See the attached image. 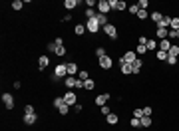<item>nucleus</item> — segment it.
Instances as JSON below:
<instances>
[{"mask_svg": "<svg viewBox=\"0 0 179 131\" xmlns=\"http://www.w3.org/2000/svg\"><path fill=\"white\" fill-rule=\"evenodd\" d=\"M48 64H50L48 56H40V58H38V70H44V68H48Z\"/></svg>", "mask_w": 179, "mask_h": 131, "instance_id": "nucleus-12", "label": "nucleus"}, {"mask_svg": "<svg viewBox=\"0 0 179 131\" xmlns=\"http://www.w3.org/2000/svg\"><path fill=\"white\" fill-rule=\"evenodd\" d=\"M127 10H129V14H135V16H137V12H139V6H137V4H129V6H127Z\"/></svg>", "mask_w": 179, "mask_h": 131, "instance_id": "nucleus-29", "label": "nucleus"}, {"mask_svg": "<svg viewBox=\"0 0 179 131\" xmlns=\"http://www.w3.org/2000/svg\"><path fill=\"white\" fill-rule=\"evenodd\" d=\"M96 20H98V24H99V26H102V28H104V26H108V16H104V14H99V12H98V16H96Z\"/></svg>", "mask_w": 179, "mask_h": 131, "instance_id": "nucleus-16", "label": "nucleus"}, {"mask_svg": "<svg viewBox=\"0 0 179 131\" xmlns=\"http://www.w3.org/2000/svg\"><path fill=\"white\" fill-rule=\"evenodd\" d=\"M137 18H139V20H145L147 18V10H139V12H137Z\"/></svg>", "mask_w": 179, "mask_h": 131, "instance_id": "nucleus-41", "label": "nucleus"}, {"mask_svg": "<svg viewBox=\"0 0 179 131\" xmlns=\"http://www.w3.org/2000/svg\"><path fill=\"white\" fill-rule=\"evenodd\" d=\"M32 113H36V109H34L32 105H26V107H24V115H32Z\"/></svg>", "mask_w": 179, "mask_h": 131, "instance_id": "nucleus-38", "label": "nucleus"}, {"mask_svg": "<svg viewBox=\"0 0 179 131\" xmlns=\"http://www.w3.org/2000/svg\"><path fill=\"white\" fill-rule=\"evenodd\" d=\"M2 103H4L6 109H14V97H12V94H2Z\"/></svg>", "mask_w": 179, "mask_h": 131, "instance_id": "nucleus-5", "label": "nucleus"}, {"mask_svg": "<svg viewBox=\"0 0 179 131\" xmlns=\"http://www.w3.org/2000/svg\"><path fill=\"white\" fill-rule=\"evenodd\" d=\"M99 109H102V113H104V115H109V113H112V111H109V107H108V105H104V107H99Z\"/></svg>", "mask_w": 179, "mask_h": 131, "instance_id": "nucleus-48", "label": "nucleus"}, {"mask_svg": "<svg viewBox=\"0 0 179 131\" xmlns=\"http://www.w3.org/2000/svg\"><path fill=\"white\" fill-rule=\"evenodd\" d=\"M169 48H171L169 38H165V40H161V42H159V50L161 52H169Z\"/></svg>", "mask_w": 179, "mask_h": 131, "instance_id": "nucleus-14", "label": "nucleus"}, {"mask_svg": "<svg viewBox=\"0 0 179 131\" xmlns=\"http://www.w3.org/2000/svg\"><path fill=\"white\" fill-rule=\"evenodd\" d=\"M112 64H113V60H112L109 56L99 58V68H102V70H109V68H112Z\"/></svg>", "mask_w": 179, "mask_h": 131, "instance_id": "nucleus-8", "label": "nucleus"}, {"mask_svg": "<svg viewBox=\"0 0 179 131\" xmlns=\"http://www.w3.org/2000/svg\"><path fill=\"white\" fill-rule=\"evenodd\" d=\"M104 32L108 34V38H112V40H116V38H118V30H116V26H113V24L104 26Z\"/></svg>", "mask_w": 179, "mask_h": 131, "instance_id": "nucleus-7", "label": "nucleus"}, {"mask_svg": "<svg viewBox=\"0 0 179 131\" xmlns=\"http://www.w3.org/2000/svg\"><path fill=\"white\" fill-rule=\"evenodd\" d=\"M108 99H109V94H102V95H98L94 101H96V105H98V107H104L106 103H108Z\"/></svg>", "mask_w": 179, "mask_h": 131, "instance_id": "nucleus-9", "label": "nucleus"}, {"mask_svg": "<svg viewBox=\"0 0 179 131\" xmlns=\"http://www.w3.org/2000/svg\"><path fill=\"white\" fill-rule=\"evenodd\" d=\"M142 109H143V115H151V111H153L149 105H145V107H142Z\"/></svg>", "mask_w": 179, "mask_h": 131, "instance_id": "nucleus-46", "label": "nucleus"}, {"mask_svg": "<svg viewBox=\"0 0 179 131\" xmlns=\"http://www.w3.org/2000/svg\"><path fill=\"white\" fill-rule=\"evenodd\" d=\"M84 30H86V26H84V24H78V26L74 28V32L78 34V36H82V34H84Z\"/></svg>", "mask_w": 179, "mask_h": 131, "instance_id": "nucleus-33", "label": "nucleus"}, {"mask_svg": "<svg viewBox=\"0 0 179 131\" xmlns=\"http://www.w3.org/2000/svg\"><path fill=\"white\" fill-rule=\"evenodd\" d=\"M68 75H76L78 74V64H76V62H68Z\"/></svg>", "mask_w": 179, "mask_h": 131, "instance_id": "nucleus-13", "label": "nucleus"}, {"mask_svg": "<svg viewBox=\"0 0 179 131\" xmlns=\"http://www.w3.org/2000/svg\"><path fill=\"white\" fill-rule=\"evenodd\" d=\"M86 30H88L90 34H96L99 30V24H98V20H88V22H86Z\"/></svg>", "mask_w": 179, "mask_h": 131, "instance_id": "nucleus-6", "label": "nucleus"}, {"mask_svg": "<svg viewBox=\"0 0 179 131\" xmlns=\"http://www.w3.org/2000/svg\"><path fill=\"white\" fill-rule=\"evenodd\" d=\"M86 4H88V8H96L98 2H96V0H86Z\"/></svg>", "mask_w": 179, "mask_h": 131, "instance_id": "nucleus-44", "label": "nucleus"}, {"mask_svg": "<svg viewBox=\"0 0 179 131\" xmlns=\"http://www.w3.org/2000/svg\"><path fill=\"white\" fill-rule=\"evenodd\" d=\"M36 119H38L36 113H32V115H24V123H26V125H34V123H36Z\"/></svg>", "mask_w": 179, "mask_h": 131, "instance_id": "nucleus-15", "label": "nucleus"}, {"mask_svg": "<svg viewBox=\"0 0 179 131\" xmlns=\"http://www.w3.org/2000/svg\"><path fill=\"white\" fill-rule=\"evenodd\" d=\"M169 26H171V16H163L161 22L157 24V28H167V30H169Z\"/></svg>", "mask_w": 179, "mask_h": 131, "instance_id": "nucleus-11", "label": "nucleus"}, {"mask_svg": "<svg viewBox=\"0 0 179 131\" xmlns=\"http://www.w3.org/2000/svg\"><path fill=\"white\" fill-rule=\"evenodd\" d=\"M96 56H98V60H99V58H104V56H108L106 48H98V50H96Z\"/></svg>", "mask_w": 179, "mask_h": 131, "instance_id": "nucleus-31", "label": "nucleus"}, {"mask_svg": "<svg viewBox=\"0 0 179 131\" xmlns=\"http://www.w3.org/2000/svg\"><path fill=\"white\" fill-rule=\"evenodd\" d=\"M62 97H64V103H66V105H70V107H74L76 103H78V95H76L74 89H68Z\"/></svg>", "mask_w": 179, "mask_h": 131, "instance_id": "nucleus-1", "label": "nucleus"}, {"mask_svg": "<svg viewBox=\"0 0 179 131\" xmlns=\"http://www.w3.org/2000/svg\"><path fill=\"white\" fill-rule=\"evenodd\" d=\"M72 109H74L76 113H82V105H80V103H76V105H74V107H72Z\"/></svg>", "mask_w": 179, "mask_h": 131, "instance_id": "nucleus-49", "label": "nucleus"}, {"mask_svg": "<svg viewBox=\"0 0 179 131\" xmlns=\"http://www.w3.org/2000/svg\"><path fill=\"white\" fill-rule=\"evenodd\" d=\"M12 85H14V89H20V88H22V84H20V81H14Z\"/></svg>", "mask_w": 179, "mask_h": 131, "instance_id": "nucleus-50", "label": "nucleus"}, {"mask_svg": "<svg viewBox=\"0 0 179 131\" xmlns=\"http://www.w3.org/2000/svg\"><path fill=\"white\" fill-rule=\"evenodd\" d=\"M56 44H54V42H50V44H48V52H54V54H56Z\"/></svg>", "mask_w": 179, "mask_h": 131, "instance_id": "nucleus-45", "label": "nucleus"}, {"mask_svg": "<svg viewBox=\"0 0 179 131\" xmlns=\"http://www.w3.org/2000/svg\"><path fill=\"white\" fill-rule=\"evenodd\" d=\"M94 88H96V81L92 80V78L84 81V89H88V91H92V89H94Z\"/></svg>", "mask_w": 179, "mask_h": 131, "instance_id": "nucleus-21", "label": "nucleus"}, {"mask_svg": "<svg viewBox=\"0 0 179 131\" xmlns=\"http://www.w3.org/2000/svg\"><path fill=\"white\" fill-rule=\"evenodd\" d=\"M147 40H149L147 36H139V46H147Z\"/></svg>", "mask_w": 179, "mask_h": 131, "instance_id": "nucleus-43", "label": "nucleus"}, {"mask_svg": "<svg viewBox=\"0 0 179 131\" xmlns=\"http://www.w3.org/2000/svg\"><path fill=\"white\" fill-rule=\"evenodd\" d=\"M135 54H147V46H137Z\"/></svg>", "mask_w": 179, "mask_h": 131, "instance_id": "nucleus-40", "label": "nucleus"}, {"mask_svg": "<svg viewBox=\"0 0 179 131\" xmlns=\"http://www.w3.org/2000/svg\"><path fill=\"white\" fill-rule=\"evenodd\" d=\"M58 111H60V115H68V111H70V105H66V103H64V105H62Z\"/></svg>", "mask_w": 179, "mask_h": 131, "instance_id": "nucleus-36", "label": "nucleus"}, {"mask_svg": "<svg viewBox=\"0 0 179 131\" xmlns=\"http://www.w3.org/2000/svg\"><path fill=\"white\" fill-rule=\"evenodd\" d=\"M106 121H108V123H109V125H116V123H118V121H119V117H118V115H116V113H109V115H108V117H106Z\"/></svg>", "mask_w": 179, "mask_h": 131, "instance_id": "nucleus-18", "label": "nucleus"}, {"mask_svg": "<svg viewBox=\"0 0 179 131\" xmlns=\"http://www.w3.org/2000/svg\"><path fill=\"white\" fill-rule=\"evenodd\" d=\"M52 105H54V107H58V109H60L62 105H64V97H54V99H52Z\"/></svg>", "mask_w": 179, "mask_h": 131, "instance_id": "nucleus-24", "label": "nucleus"}, {"mask_svg": "<svg viewBox=\"0 0 179 131\" xmlns=\"http://www.w3.org/2000/svg\"><path fill=\"white\" fill-rule=\"evenodd\" d=\"M98 10H99V14L108 16V12L112 10V6H109V0H99V2H98Z\"/></svg>", "mask_w": 179, "mask_h": 131, "instance_id": "nucleus-4", "label": "nucleus"}, {"mask_svg": "<svg viewBox=\"0 0 179 131\" xmlns=\"http://www.w3.org/2000/svg\"><path fill=\"white\" fill-rule=\"evenodd\" d=\"M22 6H24L22 0H14V2H12V8L14 10H22Z\"/></svg>", "mask_w": 179, "mask_h": 131, "instance_id": "nucleus-34", "label": "nucleus"}, {"mask_svg": "<svg viewBox=\"0 0 179 131\" xmlns=\"http://www.w3.org/2000/svg\"><path fill=\"white\" fill-rule=\"evenodd\" d=\"M167 54H169V56H173V58H177V56H179V46H173V44H171V48H169V52H167Z\"/></svg>", "mask_w": 179, "mask_h": 131, "instance_id": "nucleus-25", "label": "nucleus"}, {"mask_svg": "<svg viewBox=\"0 0 179 131\" xmlns=\"http://www.w3.org/2000/svg\"><path fill=\"white\" fill-rule=\"evenodd\" d=\"M54 44H56V42H54ZM66 52H68V50H66L64 46H58V48H56V56L62 58V56H66Z\"/></svg>", "mask_w": 179, "mask_h": 131, "instance_id": "nucleus-30", "label": "nucleus"}, {"mask_svg": "<svg viewBox=\"0 0 179 131\" xmlns=\"http://www.w3.org/2000/svg\"><path fill=\"white\" fill-rule=\"evenodd\" d=\"M119 68H122V74H132V66L129 64H119Z\"/></svg>", "mask_w": 179, "mask_h": 131, "instance_id": "nucleus-26", "label": "nucleus"}, {"mask_svg": "<svg viewBox=\"0 0 179 131\" xmlns=\"http://www.w3.org/2000/svg\"><path fill=\"white\" fill-rule=\"evenodd\" d=\"M54 42H56V46H64V38H62V36H58L56 40H54Z\"/></svg>", "mask_w": 179, "mask_h": 131, "instance_id": "nucleus-47", "label": "nucleus"}, {"mask_svg": "<svg viewBox=\"0 0 179 131\" xmlns=\"http://www.w3.org/2000/svg\"><path fill=\"white\" fill-rule=\"evenodd\" d=\"M78 4H80V0H66V2H64V6H66L68 10H74Z\"/></svg>", "mask_w": 179, "mask_h": 131, "instance_id": "nucleus-19", "label": "nucleus"}, {"mask_svg": "<svg viewBox=\"0 0 179 131\" xmlns=\"http://www.w3.org/2000/svg\"><path fill=\"white\" fill-rule=\"evenodd\" d=\"M165 62H167L169 66H175V64H177V58H173V56H167V60H165Z\"/></svg>", "mask_w": 179, "mask_h": 131, "instance_id": "nucleus-42", "label": "nucleus"}, {"mask_svg": "<svg viewBox=\"0 0 179 131\" xmlns=\"http://www.w3.org/2000/svg\"><path fill=\"white\" fill-rule=\"evenodd\" d=\"M169 30H179V18H171V26Z\"/></svg>", "mask_w": 179, "mask_h": 131, "instance_id": "nucleus-32", "label": "nucleus"}, {"mask_svg": "<svg viewBox=\"0 0 179 131\" xmlns=\"http://www.w3.org/2000/svg\"><path fill=\"white\" fill-rule=\"evenodd\" d=\"M132 117H135V119H142V117H143V109H142V107H137V109H133Z\"/></svg>", "mask_w": 179, "mask_h": 131, "instance_id": "nucleus-28", "label": "nucleus"}, {"mask_svg": "<svg viewBox=\"0 0 179 131\" xmlns=\"http://www.w3.org/2000/svg\"><path fill=\"white\" fill-rule=\"evenodd\" d=\"M54 75L60 78V80H62V78H66V75H68V66L66 64H58L56 68H54Z\"/></svg>", "mask_w": 179, "mask_h": 131, "instance_id": "nucleus-3", "label": "nucleus"}, {"mask_svg": "<svg viewBox=\"0 0 179 131\" xmlns=\"http://www.w3.org/2000/svg\"><path fill=\"white\" fill-rule=\"evenodd\" d=\"M155 48H157V42L149 38V40H147V50H155Z\"/></svg>", "mask_w": 179, "mask_h": 131, "instance_id": "nucleus-37", "label": "nucleus"}, {"mask_svg": "<svg viewBox=\"0 0 179 131\" xmlns=\"http://www.w3.org/2000/svg\"><path fill=\"white\" fill-rule=\"evenodd\" d=\"M175 34H177V38H179V30H175Z\"/></svg>", "mask_w": 179, "mask_h": 131, "instance_id": "nucleus-51", "label": "nucleus"}, {"mask_svg": "<svg viewBox=\"0 0 179 131\" xmlns=\"http://www.w3.org/2000/svg\"><path fill=\"white\" fill-rule=\"evenodd\" d=\"M78 80H82V81H86V80H90V74L86 70H82V72H78Z\"/></svg>", "mask_w": 179, "mask_h": 131, "instance_id": "nucleus-27", "label": "nucleus"}, {"mask_svg": "<svg viewBox=\"0 0 179 131\" xmlns=\"http://www.w3.org/2000/svg\"><path fill=\"white\" fill-rule=\"evenodd\" d=\"M157 38H159V40L169 38V30H167V28H157Z\"/></svg>", "mask_w": 179, "mask_h": 131, "instance_id": "nucleus-17", "label": "nucleus"}, {"mask_svg": "<svg viewBox=\"0 0 179 131\" xmlns=\"http://www.w3.org/2000/svg\"><path fill=\"white\" fill-rule=\"evenodd\" d=\"M96 16H98V12H96L94 8H88V10H86V18H88V20H94Z\"/></svg>", "mask_w": 179, "mask_h": 131, "instance_id": "nucleus-22", "label": "nucleus"}, {"mask_svg": "<svg viewBox=\"0 0 179 131\" xmlns=\"http://www.w3.org/2000/svg\"><path fill=\"white\" fill-rule=\"evenodd\" d=\"M149 18L153 20L155 24H159V22H161V18H163V14H161V12H151V14H149Z\"/></svg>", "mask_w": 179, "mask_h": 131, "instance_id": "nucleus-20", "label": "nucleus"}, {"mask_svg": "<svg viewBox=\"0 0 179 131\" xmlns=\"http://www.w3.org/2000/svg\"><path fill=\"white\" fill-rule=\"evenodd\" d=\"M132 127L135 129V127H142V119H135V117H132Z\"/></svg>", "mask_w": 179, "mask_h": 131, "instance_id": "nucleus-39", "label": "nucleus"}, {"mask_svg": "<svg viewBox=\"0 0 179 131\" xmlns=\"http://www.w3.org/2000/svg\"><path fill=\"white\" fill-rule=\"evenodd\" d=\"M167 56H169V54H167V52H157V60H161V62H165V60H167Z\"/></svg>", "mask_w": 179, "mask_h": 131, "instance_id": "nucleus-35", "label": "nucleus"}, {"mask_svg": "<svg viewBox=\"0 0 179 131\" xmlns=\"http://www.w3.org/2000/svg\"><path fill=\"white\" fill-rule=\"evenodd\" d=\"M142 127H145V129H147V127H151V117L149 115H143L142 117Z\"/></svg>", "mask_w": 179, "mask_h": 131, "instance_id": "nucleus-23", "label": "nucleus"}, {"mask_svg": "<svg viewBox=\"0 0 179 131\" xmlns=\"http://www.w3.org/2000/svg\"><path fill=\"white\" fill-rule=\"evenodd\" d=\"M135 60H137V54H135V52H125V56L119 58V64H129V66H132Z\"/></svg>", "mask_w": 179, "mask_h": 131, "instance_id": "nucleus-2", "label": "nucleus"}, {"mask_svg": "<svg viewBox=\"0 0 179 131\" xmlns=\"http://www.w3.org/2000/svg\"><path fill=\"white\" fill-rule=\"evenodd\" d=\"M142 68H143V62L137 58V60L132 64V74H139V72H142Z\"/></svg>", "mask_w": 179, "mask_h": 131, "instance_id": "nucleus-10", "label": "nucleus"}]
</instances>
